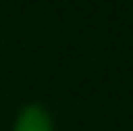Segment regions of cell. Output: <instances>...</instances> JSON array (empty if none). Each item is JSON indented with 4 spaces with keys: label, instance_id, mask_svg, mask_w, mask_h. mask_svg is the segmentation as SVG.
Here are the masks:
<instances>
[{
    "label": "cell",
    "instance_id": "obj_1",
    "mask_svg": "<svg viewBox=\"0 0 133 131\" xmlns=\"http://www.w3.org/2000/svg\"><path fill=\"white\" fill-rule=\"evenodd\" d=\"M19 131H49V120H46L41 112H27L19 123Z\"/></svg>",
    "mask_w": 133,
    "mask_h": 131
}]
</instances>
